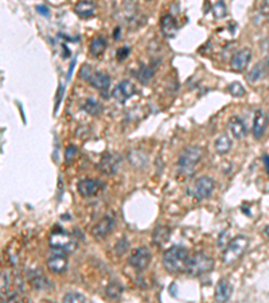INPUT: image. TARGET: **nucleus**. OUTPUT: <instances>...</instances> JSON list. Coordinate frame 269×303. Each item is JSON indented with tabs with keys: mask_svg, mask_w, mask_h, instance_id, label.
Listing matches in <instances>:
<instances>
[{
	"mask_svg": "<svg viewBox=\"0 0 269 303\" xmlns=\"http://www.w3.org/2000/svg\"><path fill=\"white\" fill-rule=\"evenodd\" d=\"M188 259H190V255H188L186 248H183V247H172L164 254L163 266L168 272L178 274V272L186 271Z\"/></svg>",
	"mask_w": 269,
	"mask_h": 303,
	"instance_id": "obj_1",
	"label": "nucleus"
},
{
	"mask_svg": "<svg viewBox=\"0 0 269 303\" xmlns=\"http://www.w3.org/2000/svg\"><path fill=\"white\" fill-rule=\"evenodd\" d=\"M214 267V260L205 254H195L190 256L186 272L191 276H200L210 272Z\"/></svg>",
	"mask_w": 269,
	"mask_h": 303,
	"instance_id": "obj_2",
	"label": "nucleus"
},
{
	"mask_svg": "<svg viewBox=\"0 0 269 303\" xmlns=\"http://www.w3.org/2000/svg\"><path fill=\"white\" fill-rule=\"evenodd\" d=\"M200 156H202V151L199 147L196 146H190V147L184 148L183 152L180 154L179 160H178V167L179 171L183 174H192L194 168L196 167V164L199 163Z\"/></svg>",
	"mask_w": 269,
	"mask_h": 303,
	"instance_id": "obj_3",
	"label": "nucleus"
},
{
	"mask_svg": "<svg viewBox=\"0 0 269 303\" xmlns=\"http://www.w3.org/2000/svg\"><path fill=\"white\" fill-rule=\"evenodd\" d=\"M249 240L246 236H236V237L230 240V243L226 247L224 252V263L225 264H233L236 263L238 259L245 254V251L248 248Z\"/></svg>",
	"mask_w": 269,
	"mask_h": 303,
	"instance_id": "obj_4",
	"label": "nucleus"
},
{
	"mask_svg": "<svg viewBox=\"0 0 269 303\" xmlns=\"http://www.w3.org/2000/svg\"><path fill=\"white\" fill-rule=\"evenodd\" d=\"M49 244L53 251H58V252H73L77 248V243L70 234L63 232L62 229L54 230L53 234L50 236Z\"/></svg>",
	"mask_w": 269,
	"mask_h": 303,
	"instance_id": "obj_5",
	"label": "nucleus"
},
{
	"mask_svg": "<svg viewBox=\"0 0 269 303\" xmlns=\"http://www.w3.org/2000/svg\"><path fill=\"white\" fill-rule=\"evenodd\" d=\"M214 190V180L210 176H200L188 188V196H191L195 200H206L213 194Z\"/></svg>",
	"mask_w": 269,
	"mask_h": 303,
	"instance_id": "obj_6",
	"label": "nucleus"
},
{
	"mask_svg": "<svg viewBox=\"0 0 269 303\" xmlns=\"http://www.w3.org/2000/svg\"><path fill=\"white\" fill-rule=\"evenodd\" d=\"M151 259L152 255L147 247H140V248H138V250L134 251L133 254L130 255L129 264L133 267V268H136V270L143 271L150 266Z\"/></svg>",
	"mask_w": 269,
	"mask_h": 303,
	"instance_id": "obj_7",
	"label": "nucleus"
},
{
	"mask_svg": "<svg viewBox=\"0 0 269 303\" xmlns=\"http://www.w3.org/2000/svg\"><path fill=\"white\" fill-rule=\"evenodd\" d=\"M134 92H136V88H134L133 82L129 81V80H122L121 82H118L116 85V88L112 92V96L116 101L124 104L133 96Z\"/></svg>",
	"mask_w": 269,
	"mask_h": 303,
	"instance_id": "obj_8",
	"label": "nucleus"
},
{
	"mask_svg": "<svg viewBox=\"0 0 269 303\" xmlns=\"http://www.w3.org/2000/svg\"><path fill=\"white\" fill-rule=\"evenodd\" d=\"M113 226L114 217H112L110 214H108V216H105L102 220H100V221L92 228V234H93L96 238H104L113 230Z\"/></svg>",
	"mask_w": 269,
	"mask_h": 303,
	"instance_id": "obj_9",
	"label": "nucleus"
},
{
	"mask_svg": "<svg viewBox=\"0 0 269 303\" xmlns=\"http://www.w3.org/2000/svg\"><path fill=\"white\" fill-rule=\"evenodd\" d=\"M102 188V184L97 179H92V178H86L78 182V193L82 197H92L97 194L98 190Z\"/></svg>",
	"mask_w": 269,
	"mask_h": 303,
	"instance_id": "obj_10",
	"label": "nucleus"
},
{
	"mask_svg": "<svg viewBox=\"0 0 269 303\" xmlns=\"http://www.w3.org/2000/svg\"><path fill=\"white\" fill-rule=\"evenodd\" d=\"M252 57V51L249 49H242L240 51H237L232 58V69L236 72H242L246 69L249 61Z\"/></svg>",
	"mask_w": 269,
	"mask_h": 303,
	"instance_id": "obj_11",
	"label": "nucleus"
},
{
	"mask_svg": "<svg viewBox=\"0 0 269 303\" xmlns=\"http://www.w3.org/2000/svg\"><path fill=\"white\" fill-rule=\"evenodd\" d=\"M118 164H120V156L116 154H105L100 162V168L104 171V174L110 175L117 171Z\"/></svg>",
	"mask_w": 269,
	"mask_h": 303,
	"instance_id": "obj_12",
	"label": "nucleus"
},
{
	"mask_svg": "<svg viewBox=\"0 0 269 303\" xmlns=\"http://www.w3.org/2000/svg\"><path fill=\"white\" fill-rule=\"evenodd\" d=\"M47 267H49V270L54 274H63L68 268V259L66 256L59 252L57 255H53L51 258L47 260Z\"/></svg>",
	"mask_w": 269,
	"mask_h": 303,
	"instance_id": "obj_13",
	"label": "nucleus"
},
{
	"mask_svg": "<svg viewBox=\"0 0 269 303\" xmlns=\"http://www.w3.org/2000/svg\"><path fill=\"white\" fill-rule=\"evenodd\" d=\"M160 30L166 38H174L175 37L176 31H178V26H176V21L174 19V17H171L170 14L164 15L162 19H160Z\"/></svg>",
	"mask_w": 269,
	"mask_h": 303,
	"instance_id": "obj_14",
	"label": "nucleus"
},
{
	"mask_svg": "<svg viewBox=\"0 0 269 303\" xmlns=\"http://www.w3.org/2000/svg\"><path fill=\"white\" fill-rule=\"evenodd\" d=\"M229 131L232 132V135L236 138V139H242L245 135H246V126H245L244 120L240 119L238 116H233L229 119L228 123Z\"/></svg>",
	"mask_w": 269,
	"mask_h": 303,
	"instance_id": "obj_15",
	"label": "nucleus"
},
{
	"mask_svg": "<svg viewBox=\"0 0 269 303\" xmlns=\"http://www.w3.org/2000/svg\"><path fill=\"white\" fill-rule=\"evenodd\" d=\"M94 11H96V6L90 0H80L77 5L74 6V13L82 19L93 17Z\"/></svg>",
	"mask_w": 269,
	"mask_h": 303,
	"instance_id": "obj_16",
	"label": "nucleus"
},
{
	"mask_svg": "<svg viewBox=\"0 0 269 303\" xmlns=\"http://www.w3.org/2000/svg\"><path fill=\"white\" fill-rule=\"evenodd\" d=\"M266 128H268V117L262 111H257L254 122H253V135H254V138H257V139L261 138L266 131Z\"/></svg>",
	"mask_w": 269,
	"mask_h": 303,
	"instance_id": "obj_17",
	"label": "nucleus"
},
{
	"mask_svg": "<svg viewBox=\"0 0 269 303\" xmlns=\"http://www.w3.org/2000/svg\"><path fill=\"white\" fill-rule=\"evenodd\" d=\"M232 286L226 279H221L220 282L217 283L216 287V300L217 302H228L230 295H232Z\"/></svg>",
	"mask_w": 269,
	"mask_h": 303,
	"instance_id": "obj_18",
	"label": "nucleus"
},
{
	"mask_svg": "<svg viewBox=\"0 0 269 303\" xmlns=\"http://www.w3.org/2000/svg\"><path fill=\"white\" fill-rule=\"evenodd\" d=\"M90 84L96 88L97 90H100L101 93L105 94L106 90L109 89L110 85V78L106 73H102V72H94L93 77L90 80Z\"/></svg>",
	"mask_w": 269,
	"mask_h": 303,
	"instance_id": "obj_19",
	"label": "nucleus"
},
{
	"mask_svg": "<svg viewBox=\"0 0 269 303\" xmlns=\"http://www.w3.org/2000/svg\"><path fill=\"white\" fill-rule=\"evenodd\" d=\"M269 69L268 66H266V64L264 62H258V64H256V66L253 68L250 72H249L248 74V81L252 84V82H257L258 80H261V78H264L266 74H268Z\"/></svg>",
	"mask_w": 269,
	"mask_h": 303,
	"instance_id": "obj_20",
	"label": "nucleus"
},
{
	"mask_svg": "<svg viewBox=\"0 0 269 303\" xmlns=\"http://www.w3.org/2000/svg\"><path fill=\"white\" fill-rule=\"evenodd\" d=\"M214 148H216L218 155H225L232 148V140H230V138L226 134H221L216 139V142H214Z\"/></svg>",
	"mask_w": 269,
	"mask_h": 303,
	"instance_id": "obj_21",
	"label": "nucleus"
},
{
	"mask_svg": "<svg viewBox=\"0 0 269 303\" xmlns=\"http://www.w3.org/2000/svg\"><path fill=\"white\" fill-rule=\"evenodd\" d=\"M30 282L38 290H47V288L51 287L49 279L46 278L45 275L39 272V271L38 272H33V274L30 275Z\"/></svg>",
	"mask_w": 269,
	"mask_h": 303,
	"instance_id": "obj_22",
	"label": "nucleus"
},
{
	"mask_svg": "<svg viewBox=\"0 0 269 303\" xmlns=\"http://www.w3.org/2000/svg\"><path fill=\"white\" fill-rule=\"evenodd\" d=\"M106 49V39L104 37H96L93 38V41L90 43L89 51L92 55L94 57H98V55H101Z\"/></svg>",
	"mask_w": 269,
	"mask_h": 303,
	"instance_id": "obj_23",
	"label": "nucleus"
},
{
	"mask_svg": "<svg viewBox=\"0 0 269 303\" xmlns=\"http://www.w3.org/2000/svg\"><path fill=\"white\" fill-rule=\"evenodd\" d=\"M154 74H155V69H154L152 66L143 65L136 72V77H138V80H139L142 84H147V82H150V80L154 77Z\"/></svg>",
	"mask_w": 269,
	"mask_h": 303,
	"instance_id": "obj_24",
	"label": "nucleus"
},
{
	"mask_svg": "<svg viewBox=\"0 0 269 303\" xmlns=\"http://www.w3.org/2000/svg\"><path fill=\"white\" fill-rule=\"evenodd\" d=\"M128 159L136 167H143V166L147 164V155H144L143 152L138 151V150L136 151H130L128 154Z\"/></svg>",
	"mask_w": 269,
	"mask_h": 303,
	"instance_id": "obj_25",
	"label": "nucleus"
},
{
	"mask_svg": "<svg viewBox=\"0 0 269 303\" xmlns=\"http://www.w3.org/2000/svg\"><path fill=\"white\" fill-rule=\"evenodd\" d=\"M82 108H84V111L88 112V113L92 116L100 115L102 111L101 104L98 103V101H96L94 98H89V100H86L85 104H84V107Z\"/></svg>",
	"mask_w": 269,
	"mask_h": 303,
	"instance_id": "obj_26",
	"label": "nucleus"
},
{
	"mask_svg": "<svg viewBox=\"0 0 269 303\" xmlns=\"http://www.w3.org/2000/svg\"><path fill=\"white\" fill-rule=\"evenodd\" d=\"M168 237H170V229L167 226H159L154 232V243L158 246H162L163 243L167 241Z\"/></svg>",
	"mask_w": 269,
	"mask_h": 303,
	"instance_id": "obj_27",
	"label": "nucleus"
},
{
	"mask_svg": "<svg viewBox=\"0 0 269 303\" xmlns=\"http://www.w3.org/2000/svg\"><path fill=\"white\" fill-rule=\"evenodd\" d=\"M106 296L110 299H118L122 294V287L116 282L109 283V286L106 287Z\"/></svg>",
	"mask_w": 269,
	"mask_h": 303,
	"instance_id": "obj_28",
	"label": "nucleus"
},
{
	"mask_svg": "<svg viewBox=\"0 0 269 303\" xmlns=\"http://www.w3.org/2000/svg\"><path fill=\"white\" fill-rule=\"evenodd\" d=\"M213 13H214V17L217 19H222V18L226 17V14H228V9H226V5H225L222 0L220 2H217L214 7H213Z\"/></svg>",
	"mask_w": 269,
	"mask_h": 303,
	"instance_id": "obj_29",
	"label": "nucleus"
},
{
	"mask_svg": "<svg viewBox=\"0 0 269 303\" xmlns=\"http://www.w3.org/2000/svg\"><path fill=\"white\" fill-rule=\"evenodd\" d=\"M229 93L234 96V97H241V96H244L245 94V88L242 86V84L240 82H232L228 88Z\"/></svg>",
	"mask_w": 269,
	"mask_h": 303,
	"instance_id": "obj_30",
	"label": "nucleus"
},
{
	"mask_svg": "<svg viewBox=\"0 0 269 303\" xmlns=\"http://www.w3.org/2000/svg\"><path fill=\"white\" fill-rule=\"evenodd\" d=\"M86 299L84 295H81L80 292H76V291H70V292H68V294L63 296V302L69 303V302H73V303H78V302H85Z\"/></svg>",
	"mask_w": 269,
	"mask_h": 303,
	"instance_id": "obj_31",
	"label": "nucleus"
},
{
	"mask_svg": "<svg viewBox=\"0 0 269 303\" xmlns=\"http://www.w3.org/2000/svg\"><path fill=\"white\" fill-rule=\"evenodd\" d=\"M94 74V70L90 68L88 64H85V65L81 68V72H80V76H81V78H84V80H86V81H90L92 80V77H93Z\"/></svg>",
	"mask_w": 269,
	"mask_h": 303,
	"instance_id": "obj_32",
	"label": "nucleus"
},
{
	"mask_svg": "<svg viewBox=\"0 0 269 303\" xmlns=\"http://www.w3.org/2000/svg\"><path fill=\"white\" fill-rule=\"evenodd\" d=\"M10 290V275L3 271L2 272V291H3V294L5 292H9Z\"/></svg>",
	"mask_w": 269,
	"mask_h": 303,
	"instance_id": "obj_33",
	"label": "nucleus"
},
{
	"mask_svg": "<svg viewBox=\"0 0 269 303\" xmlns=\"http://www.w3.org/2000/svg\"><path fill=\"white\" fill-rule=\"evenodd\" d=\"M77 155V148L74 147V146H69V147L66 148L65 152V159L68 163H70L72 160L74 159V156Z\"/></svg>",
	"mask_w": 269,
	"mask_h": 303,
	"instance_id": "obj_34",
	"label": "nucleus"
},
{
	"mask_svg": "<svg viewBox=\"0 0 269 303\" xmlns=\"http://www.w3.org/2000/svg\"><path fill=\"white\" fill-rule=\"evenodd\" d=\"M37 11L41 14V15H43V17H49L50 15L49 9H47L46 6H37Z\"/></svg>",
	"mask_w": 269,
	"mask_h": 303,
	"instance_id": "obj_35",
	"label": "nucleus"
},
{
	"mask_svg": "<svg viewBox=\"0 0 269 303\" xmlns=\"http://www.w3.org/2000/svg\"><path fill=\"white\" fill-rule=\"evenodd\" d=\"M128 51H129V49H128V47H122V49L118 50V51H117L118 61H122V58H125L126 55H128Z\"/></svg>",
	"mask_w": 269,
	"mask_h": 303,
	"instance_id": "obj_36",
	"label": "nucleus"
},
{
	"mask_svg": "<svg viewBox=\"0 0 269 303\" xmlns=\"http://www.w3.org/2000/svg\"><path fill=\"white\" fill-rule=\"evenodd\" d=\"M262 160H264L265 171H266V174H268V176H269V155H264Z\"/></svg>",
	"mask_w": 269,
	"mask_h": 303,
	"instance_id": "obj_37",
	"label": "nucleus"
},
{
	"mask_svg": "<svg viewBox=\"0 0 269 303\" xmlns=\"http://www.w3.org/2000/svg\"><path fill=\"white\" fill-rule=\"evenodd\" d=\"M74 65H76V61H73V62H72V65H70V68H69V72H68V80H70V77H72V74H73Z\"/></svg>",
	"mask_w": 269,
	"mask_h": 303,
	"instance_id": "obj_38",
	"label": "nucleus"
},
{
	"mask_svg": "<svg viewBox=\"0 0 269 303\" xmlns=\"http://www.w3.org/2000/svg\"><path fill=\"white\" fill-rule=\"evenodd\" d=\"M262 47L269 53V38L268 39H265V42H262Z\"/></svg>",
	"mask_w": 269,
	"mask_h": 303,
	"instance_id": "obj_39",
	"label": "nucleus"
},
{
	"mask_svg": "<svg viewBox=\"0 0 269 303\" xmlns=\"http://www.w3.org/2000/svg\"><path fill=\"white\" fill-rule=\"evenodd\" d=\"M264 232H265V234H266V236H268V237H269V226H266V228H265Z\"/></svg>",
	"mask_w": 269,
	"mask_h": 303,
	"instance_id": "obj_40",
	"label": "nucleus"
},
{
	"mask_svg": "<svg viewBox=\"0 0 269 303\" xmlns=\"http://www.w3.org/2000/svg\"><path fill=\"white\" fill-rule=\"evenodd\" d=\"M265 64H266V66H268V69H269V57L265 59Z\"/></svg>",
	"mask_w": 269,
	"mask_h": 303,
	"instance_id": "obj_41",
	"label": "nucleus"
}]
</instances>
